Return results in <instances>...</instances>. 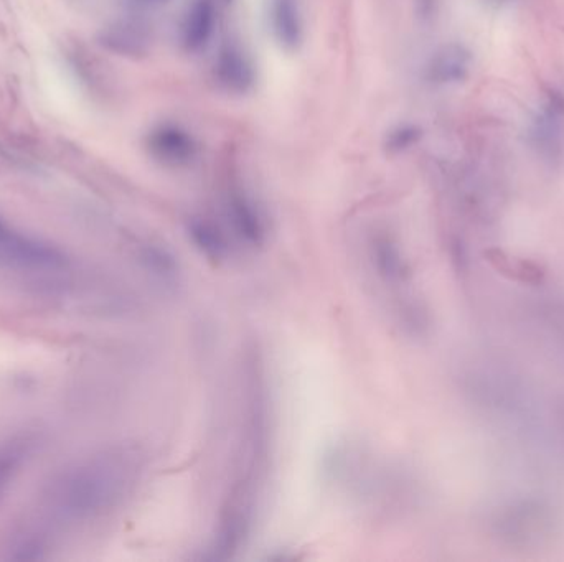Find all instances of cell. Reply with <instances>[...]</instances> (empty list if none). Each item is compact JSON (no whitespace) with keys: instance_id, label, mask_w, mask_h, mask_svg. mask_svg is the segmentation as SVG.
I'll return each instance as SVG.
<instances>
[{"instance_id":"cell-1","label":"cell","mask_w":564,"mask_h":562,"mask_svg":"<svg viewBox=\"0 0 564 562\" xmlns=\"http://www.w3.org/2000/svg\"><path fill=\"white\" fill-rule=\"evenodd\" d=\"M134 470V457L124 450L85 460L53 480L45 495V510L60 521L93 518L123 497Z\"/></svg>"},{"instance_id":"cell-2","label":"cell","mask_w":564,"mask_h":562,"mask_svg":"<svg viewBox=\"0 0 564 562\" xmlns=\"http://www.w3.org/2000/svg\"><path fill=\"white\" fill-rule=\"evenodd\" d=\"M62 266L63 256L57 249L15 233L0 223V267L19 271H55Z\"/></svg>"},{"instance_id":"cell-3","label":"cell","mask_w":564,"mask_h":562,"mask_svg":"<svg viewBox=\"0 0 564 562\" xmlns=\"http://www.w3.org/2000/svg\"><path fill=\"white\" fill-rule=\"evenodd\" d=\"M533 147L546 160L560 159L564 152V98L551 94L530 129Z\"/></svg>"},{"instance_id":"cell-4","label":"cell","mask_w":564,"mask_h":562,"mask_svg":"<svg viewBox=\"0 0 564 562\" xmlns=\"http://www.w3.org/2000/svg\"><path fill=\"white\" fill-rule=\"evenodd\" d=\"M147 149L154 159L170 167H185L195 160L198 144L184 127L160 124L147 136Z\"/></svg>"},{"instance_id":"cell-5","label":"cell","mask_w":564,"mask_h":562,"mask_svg":"<svg viewBox=\"0 0 564 562\" xmlns=\"http://www.w3.org/2000/svg\"><path fill=\"white\" fill-rule=\"evenodd\" d=\"M215 78L218 85L230 93L243 94L254 85V66L243 48L228 43L221 48L215 60Z\"/></svg>"},{"instance_id":"cell-6","label":"cell","mask_w":564,"mask_h":562,"mask_svg":"<svg viewBox=\"0 0 564 562\" xmlns=\"http://www.w3.org/2000/svg\"><path fill=\"white\" fill-rule=\"evenodd\" d=\"M217 24V9L213 0H193L188 5L180 25V43L185 52L197 53L207 47Z\"/></svg>"},{"instance_id":"cell-7","label":"cell","mask_w":564,"mask_h":562,"mask_svg":"<svg viewBox=\"0 0 564 562\" xmlns=\"http://www.w3.org/2000/svg\"><path fill=\"white\" fill-rule=\"evenodd\" d=\"M269 22L282 48L296 50L301 45L304 25L299 0H269Z\"/></svg>"},{"instance_id":"cell-8","label":"cell","mask_w":564,"mask_h":562,"mask_svg":"<svg viewBox=\"0 0 564 562\" xmlns=\"http://www.w3.org/2000/svg\"><path fill=\"white\" fill-rule=\"evenodd\" d=\"M469 68L470 55L466 48L447 45L429 61L428 78L436 85H452L464 80Z\"/></svg>"},{"instance_id":"cell-9","label":"cell","mask_w":564,"mask_h":562,"mask_svg":"<svg viewBox=\"0 0 564 562\" xmlns=\"http://www.w3.org/2000/svg\"><path fill=\"white\" fill-rule=\"evenodd\" d=\"M35 445H37V437L29 432L17 434L0 444V497L29 460Z\"/></svg>"},{"instance_id":"cell-10","label":"cell","mask_w":564,"mask_h":562,"mask_svg":"<svg viewBox=\"0 0 564 562\" xmlns=\"http://www.w3.org/2000/svg\"><path fill=\"white\" fill-rule=\"evenodd\" d=\"M104 45L124 55H139L146 50L147 35L136 24H118L104 33Z\"/></svg>"},{"instance_id":"cell-11","label":"cell","mask_w":564,"mask_h":562,"mask_svg":"<svg viewBox=\"0 0 564 562\" xmlns=\"http://www.w3.org/2000/svg\"><path fill=\"white\" fill-rule=\"evenodd\" d=\"M231 215L235 218L236 226L243 235L256 239L261 236V220L258 211L254 210L253 203L245 195H235L231 198Z\"/></svg>"},{"instance_id":"cell-12","label":"cell","mask_w":564,"mask_h":562,"mask_svg":"<svg viewBox=\"0 0 564 562\" xmlns=\"http://www.w3.org/2000/svg\"><path fill=\"white\" fill-rule=\"evenodd\" d=\"M423 132L418 126L413 124H403L388 132L385 146L388 152H403V150L413 147L421 139Z\"/></svg>"},{"instance_id":"cell-13","label":"cell","mask_w":564,"mask_h":562,"mask_svg":"<svg viewBox=\"0 0 564 562\" xmlns=\"http://www.w3.org/2000/svg\"><path fill=\"white\" fill-rule=\"evenodd\" d=\"M170 0H127V4L137 9H154L160 5L169 4Z\"/></svg>"},{"instance_id":"cell-14","label":"cell","mask_w":564,"mask_h":562,"mask_svg":"<svg viewBox=\"0 0 564 562\" xmlns=\"http://www.w3.org/2000/svg\"><path fill=\"white\" fill-rule=\"evenodd\" d=\"M494 2H503V0H494Z\"/></svg>"}]
</instances>
